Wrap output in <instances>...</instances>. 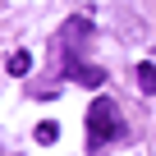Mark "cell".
I'll use <instances>...</instances> for the list:
<instances>
[{"label":"cell","mask_w":156,"mask_h":156,"mask_svg":"<svg viewBox=\"0 0 156 156\" xmlns=\"http://www.w3.org/2000/svg\"><path fill=\"white\" fill-rule=\"evenodd\" d=\"M119 133H124V124H119V106H115L110 97H97V101L87 106V138H92V147L115 142Z\"/></svg>","instance_id":"obj_1"},{"label":"cell","mask_w":156,"mask_h":156,"mask_svg":"<svg viewBox=\"0 0 156 156\" xmlns=\"http://www.w3.org/2000/svg\"><path fill=\"white\" fill-rule=\"evenodd\" d=\"M69 78L83 83V87H101L106 83V69H97V64H69Z\"/></svg>","instance_id":"obj_2"},{"label":"cell","mask_w":156,"mask_h":156,"mask_svg":"<svg viewBox=\"0 0 156 156\" xmlns=\"http://www.w3.org/2000/svg\"><path fill=\"white\" fill-rule=\"evenodd\" d=\"M138 87H142V97L156 92V64H138Z\"/></svg>","instance_id":"obj_3"},{"label":"cell","mask_w":156,"mask_h":156,"mask_svg":"<svg viewBox=\"0 0 156 156\" xmlns=\"http://www.w3.org/2000/svg\"><path fill=\"white\" fill-rule=\"evenodd\" d=\"M28 69H32V55H28V51H14V55H9V73H14V78H23Z\"/></svg>","instance_id":"obj_4"},{"label":"cell","mask_w":156,"mask_h":156,"mask_svg":"<svg viewBox=\"0 0 156 156\" xmlns=\"http://www.w3.org/2000/svg\"><path fill=\"white\" fill-rule=\"evenodd\" d=\"M55 138H60V129H55L51 119H46V124H37V142H41V147H51Z\"/></svg>","instance_id":"obj_5"}]
</instances>
